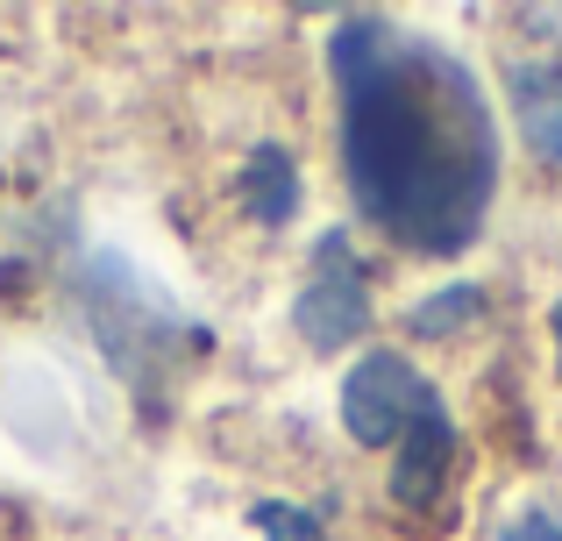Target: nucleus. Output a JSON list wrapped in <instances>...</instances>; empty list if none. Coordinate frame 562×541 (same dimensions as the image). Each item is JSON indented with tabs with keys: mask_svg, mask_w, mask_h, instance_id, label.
<instances>
[{
	"mask_svg": "<svg viewBox=\"0 0 562 541\" xmlns=\"http://www.w3.org/2000/svg\"><path fill=\"white\" fill-rule=\"evenodd\" d=\"M342 86V171L392 243L456 257L498 185V128L477 79L413 29L349 14L328 43Z\"/></svg>",
	"mask_w": 562,
	"mask_h": 541,
	"instance_id": "nucleus-1",
	"label": "nucleus"
},
{
	"mask_svg": "<svg viewBox=\"0 0 562 541\" xmlns=\"http://www.w3.org/2000/svg\"><path fill=\"white\" fill-rule=\"evenodd\" d=\"M435 414H441L435 385H427L398 349H371V357L342 377V420L363 449L406 442V428H420V420H435Z\"/></svg>",
	"mask_w": 562,
	"mask_h": 541,
	"instance_id": "nucleus-2",
	"label": "nucleus"
},
{
	"mask_svg": "<svg viewBox=\"0 0 562 541\" xmlns=\"http://www.w3.org/2000/svg\"><path fill=\"white\" fill-rule=\"evenodd\" d=\"M292 328H300L306 349H321V357L349 349L363 328H371V292H363V278L342 264V236L321 243V278L292 300Z\"/></svg>",
	"mask_w": 562,
	"mask_h": 541,
	"instance_id": "nucleus-3",
	"label": "nucleus"
},
{
	"mask_svg": "<svg viewBox=\"0 0 562 541\" xmlns=\"http://www.w3.org/2000/svg\"><path fill=\"white\" fill-rule=\"evenodd\" d=\"M449 463H456V428H449V414L406 428V449H398V463H392V499H398V506H427V499L441 492V477H449Z\"/></svg>",
	"mask_w": 562,
	"mask_h": 541,
	"instance_id": "nucleus-4",
	"label": "nucleus"
},
{
	"mask_svg": "<svg viewBox=\"0 0 562 541\" xmlns=\"http://www.w3.org/2000/svg\"><path fill=\"white\" fill-rule=\"evenodd\" d=\"M243 200L257 222H292V207H300V171H292V150H278V143H257L243 165Z\"/></svg>",
	"mask_w": 562,
	"mask_h": 541,
	"instance_id": "nucleus-5",
	"label": "nucleus"
},
{
	"mask_svg": "<svg viewBox=\"0 0 562 541\" xmlns=\"http://www.w3.org/2000/svg\"><path fill=\"white\" fill-rule=\"evenodd\" d=\"M520 128L562 171V79H520Z\"/></svg>",
	"mask_w": 562,
	"mask_h": 541,
	"instance_id": "nucleus-6",
	"label": "nucleus"
},
{
	"mask_svg": "<svg viewBox=\"0 0 562 541\" xmlns=\"http://www.w3.org/2000/svg\"><path fill=\"white\" fill-rule=\"evenodd\" d=\"M477 314H484V292L477 285H441L435 300L413 306V335H456V328H470Z\"/></svg>",
	"mask_w": 562,
	"mask_h": 541,
	"instance_id": "nucleus-7",
	"label": "nucleus"
},
{
	"mask_svg": "<svg viewBox=\"0 0 562 541\" xmlns=\"http://www.w3.org/2000/svg\"><path fill=\"white\" fill-rule=\"evenodd\" d=\"M257 528H263V541H321V520L314 514H300V506H257Z\"/></svg>",
	"mask_w": 562,
	"mask_h": 541,
	"instance_id": "nucleus-8",
	"label": "nucleus"
},
{
	"mask_svg": "<svg viewBox=\"0 0 562 541\" xmlns=\"http://www.w3.org/2000/svg\"><path fill=\"white\" fill-rule=\"evenodd\" d=\"M498 541H562V520H549V514H520Z\"/></svg>",
	"mask_w": 562,
	"mask_h": 541,
	"instance_id": "nucleus-9",
	"label": "nucleus"
},
{
	"mask_svg": "<svg viewBox=\"0 0 562 541\" xmlns=\"http://www.w3.org/2000/svg\"><path fill=\"white\" fill-rule=\"evenodd\" d=\"M555 342H562V306H555Z\"/></svg>",
	"mask_w": 562,
	"mask_h": 541,
	"instance_id": "nucleus-10",
	"label": "nucleus"
}]
</instances>
